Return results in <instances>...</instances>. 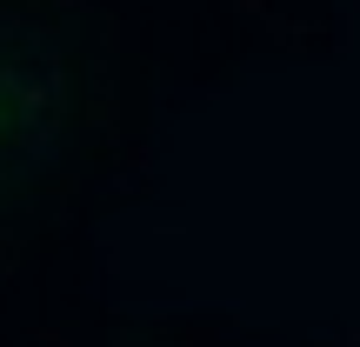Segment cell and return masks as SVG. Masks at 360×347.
<instances>
[{
	"mask_svg": "<svg viewBox=\"0 0 360 347\" xmlns=\"http://www.w3.org/2000/svg\"><path fill=\"white\" fill-rule=\"evenodd\" d=\"M53 120V87L40 67L0 53V154H13L20 141H34L40 127Z\"/></svg>",
	"mask_w": 360,
	"mask_h": 347,
	"instance_id": "obj_1",
	"label": "cell"
}]
</instances>
